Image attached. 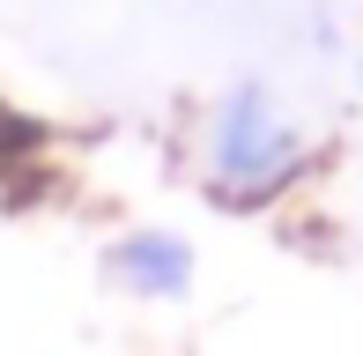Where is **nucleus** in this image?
Returning <instances> with one entry per match:
<instances>
[{"label": "nucleus", "mask_w": 363, "mask_h": 356, "mask_svg": "<svg viewBox=\"0 0 363 356\" xmlns=\"http://www.w3.org/2000/svg\"><path fill=\"white\" fill-rule=\"evenodd\" d=\"M104 282L134 304H186L201 282V245L171 223H126L104 238Z\"/></svg>", "instance_id": "nucleus-2"}, {"label": "nucleus", "mask_w": 363, "mask_h": 356, "mask_svg": "<svg viewBox=\"0 0 363 356\" xmlns=\"http://www.w3.org/2000/svg\"><path fill=\"white\" fill-rule=\"evenodd\" d=\"M311 171V134L282 111L267 82H230L216 104L201 111V149H193V178L223 216H267L282 208Z\"/></svg>", "instance_id": "nucleus-1"}]
</instances>
